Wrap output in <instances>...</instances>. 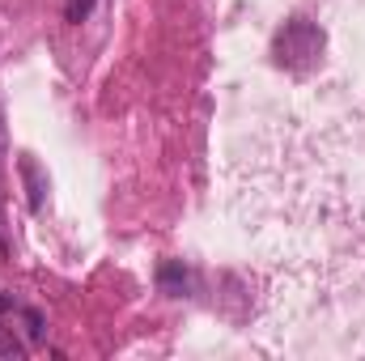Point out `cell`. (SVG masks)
<instances>
[{
    "label": "cell",
    "mask_w": 365,
    "mask_h": 361,
    "mask_svg": "<svg viewBox=\"0 0 365 361\" xmlns=\"http://www.w3.org/2000/svg\"><path fill=\"white\" fill-rule=\"evenodd\" d=\"M43 315L21 306L13 293H0V357H21L26 349L43 345Z\"/></svg>",
    "instance_id": "obj_1"
},
{
    "label": "cell",
    "mask_w": 365,
    "mask_h": 361,
    "mask_svg": "<svg viewBox=\"0 0 365 361\" xmlns=\"http://www.w3.org/2000/svg\"><path fill=\"white\" fill-rule=\"evenodd\" d=\"M319 56H323V30L314 21H306V17L284 21V30L276 34V60L284 68H297L302 73V68H314Z\"/></svg>",
    "instance_id": "obj_2"
},
{
    "label": "cell",
    "mask_w": 365,
    "mask_h": 361,
    "mask_svg": "<svg viewBox=\"0 0 365 361\" xmlns=\"http://www.w3.org/2000/svg\"><path fill=\"white\" fill-rule=\"evenodd\" d=\"M158 280H162V289H166L170 298H182V293H187V285H191V276H187V268H179V264H162V272H158Z\"/></svg>",
    "instance_id": "obj_3"
},
{
    "label": "cell",
    "mask_w": 365,
    "mask_h": 361,
    "mask_svg": "<svg viewBox=\"0 0 365 361\" xmlns=\"http://www.w3.org/2000/svg\"><path fill=\"white\" fill-rule=\"evenodd\" d=\"M93 13V0H64V17L68 21H86Z\"/></svg>",
    "instance_id": "obj_4"
}]
</instances>
